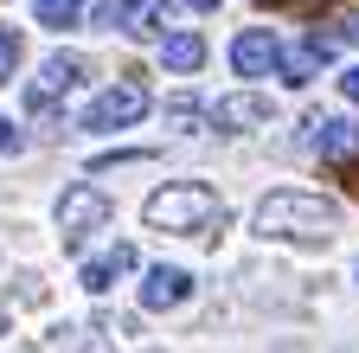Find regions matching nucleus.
Segmentation results:
<instances>
[{"instance_id":"1","label":"nucleus","mask_w":359,"mask_h":353,"mask_svg":"<svg viewBox=\"0 0 359 353\" xmlns=\"http://www.w3.org/2000/svg\"><path fill=\"white\" fill-rule=\"evenodd\" d=\"M340 232V206L334 199H321V193H295V187H283V193H269L263 206H257V238H302V244H327Z\"/></svg>"},{"instance_id":"2","label":"nucleus","mask_w":359,"mask_h":353,"mask_svg":"<svg viewBox=\"0 0 359 353\" xmlns=\"http://www.w3.org/2000/svg\"><path fill=\"white\" fill-rule=\"evenodd\" d=\"M142 218L154 232H212L218 218H224V206H218V193L212 187H199V180H173V187H161V193H148V206H142Z\"/></svg>"},{"instance_id":"3","label":"nucleus","mask_w":359,"mask_h":353,"mask_svg":"<svg viewBox=\"0 0 359 353\" xmlns=\"http://www.w3.org/2000/svg\"><path fill=\"white\" fill-rule=\"evenodd\" d=\"M142 116H148V91H142V84H109L103 97H90L83 128L103 135V128H128V122H142Z\"/></svg>"},{"instance_id":"4","label":"nucleus","mask_w":359,"mask_h":353,"mask_svg":"<svg viewBox=\"0 0 359 353\" xmlns=\"http://www.w3.org/2000/svg\"><path fill=\"white\" fill-rule=\"evenodd\" d=\"M103 225H109V199L97 187H71L58 199V232H65V244H83L90 232H103Z\"/></svg>"},{"instance_id":"5","label":"nucleus","mask_w":359,"mask_h":353,"mask_svg":"<svg viewBox=\"0 0 359 353\" xmlns=\"http://www.w3.org/2000/svg\"><path fill=\"white\" fill-rule=\"evenodd\" d=\"M71 84H83V58H71V52L45 58V65H39V84L26 91V109H32V116H52V97L71 91Z\"/></svg>"},{"instance_id":"6","label":"nucleus","mask_w":359,"mask_h":353,"mask_svg":"<svg viewBox=\"0 0 359 353\" xmlns=\"http://www.w3.org/2000/svg\"><path fill=\"white\" fill-rule=\"evenodd\" d=\"M308 148L314 154H327V161H359V122L346 116H308Z\"/></svg>"},{"instance_id":"7","label":"nucleus","mask_w":359,"mask_h":353,"mask_svg":"<svg viewBox=\"0 0 359 353\" xmlns=\"http://www.w3.org/2000/svg\"><path fill=\"white\" fill-rule=\"evenodd\" d=\"M231 71L238 77H269V71H276V32H263V26L238 32L231 39Z\"/></svg>"},{"instance_id":"8","label":"nucleus","mask_w":359,"mask_h":353,"mask_svg":"<svg viewBox=\"0 0 359 353\" xmlns=\"http://www.w3.org/2000/svg\"><path fill=\"white\" fill-rule=\"evenodd\" d=\"M187 295H193V277L173 270V263H154V270L142 277V308H154V315H161V308H180Z\"/></svg>"},{"instance_id":"9","label":"nucleus","mask_w":359,"mask_h":353,"mask_svg":"<svg viewBox=\"0 0 359 353\" xmlns=\"http://www.w3.org/2000/svg\"><path fill=\"white\" fill-rule=\"evenodd\" d=\"M128 270H135V244H109L103 257H83L77 283H83L90 295H103V289H116V277H128Z\"/></svg>"},{"instance_id":"10","label":"nucleus","mask_w":359,"mask_h":353,"mask_svg":"<svg viewBox=\"0 0 359 353\" xmlns=\"http://www.w3.org/2000/svg\"><path fill=\"white\" fill-rule=\"evenodd\" d=\"M212 122L218 128H250V122H269V97H257V91H238V97H218L212 103Z\"/></svg>"},{"instance_id":"11","label":"nucleus","mask_w":359,"mask_h":353,"mask_svg":"<svg viewBox=\"0 0 359 353\" xmlns=\"http://www.w3.org/2000/svg\"><path fill=\"white\" fill-rule=\"evenodd\" d=\"M321 58H327V52L314 46V39H308V46H289V52L276 46V71H283V84H289V91H302V84L321 71Z\"/></svg>"},{"instance_id":"12","label":"nucleus","mask_w":359,"mask_h":353,"mask_svg":"<svg viewBox=\"0 0 359 353\" xmlns=\"http://www.w3.org/2000/svg\"><path fill=\"white\" fill-rule=\"evenodd\" d=\"M161 65L180 71V77H193V71L205 65V39H199V32H173V39H161Z\"/></svg>"},{"instance_id":"13","label":"nucleus","mask_w":359,"mask_h":353,"mask_svg":"<svg viewBox=\"0 0 359 353\" xmlns=\"http://www.w3.org/2000/svg\"><path fill=\"white\" fill-rule=\"evenodd\" d=\"M32 13H39V26H52V32H65V26H77V13H83V0H32Z\"/></svg>"},{"instance_id":"14","label":"nucleus","mask_w":359,"mask_h":353,"mask_svg":"<svg viewBox=\"0 0 359 353\" xmlns=\"http://www.w3.org/2000/svg\"><path fill=\"white\" fill-rule=\"evenodd\" d=\"M135 13H142V7H128V0H103V7L90 13V20H97V26H109V32H116V26L128 32V26H135Z\"/></svg>"},{"instance_id":"15","label":"nucleus","mask_w":359,"mask_h":353,"mask_svg":"<svg viewBox=\"0 0 359 353\" xmlns=\"http://www.w3.org/2000/svg\"><path fill=\"white\" fill-rule=\"evenodd\" d=\"M314 46H321V52H334V46H359V13H346L340 32H314Z\"/></svg>"},{"instance_id":"16","label":"nucleus","mask_w":359,"mask_h":353,"mask_svg":"<svg viewBox=\"0 0 359 353\" xmlns=\"http://www.w3.org/2000/svg\"><path fill=\"white\" fill-rule=\"evenodd\" d=\"M13 65H20V32H13V26H0V84L13 77Z\"/></svg>"},{"instance_id":"17","label":"nucleus","mask_w":359,"mask_h":353,"mask_svg":"<svg viewBox=\"0 0 359 353\" xmlns=\"http://www.w3.org/2000/svg\"><path fill=\"white\" fill-rule=\"evenodd\" d=\"M167 116H173V122H180V128H193V122H199V116H205V109H199V103H193V97H173V103H167Z\"/></svg>"},{"instance_id":"18","label":"nucleus","mask_w":359,"mask_h":353,"mask_svg":"<svg viewBox=\"0 0 359 353\" xmlns=\"http://www.w3.org/2000/svg\"><path fill=\"white\" fill-rule=\"evenodd\" d=\"M340 97H346V103H359V65H346V71H340Z\"/></svg>"},{"instance_id":"19","label":"nucleus","mask_w":359,"mask_h":353,"mask_svg":"<svg viewBox=\"0 0 359 353\" xmlns=\"http://www.w3.org/2000/svg\"><path fill=\"white\" fill-rule=\"evenodd\" d=\"M13 148H20V128H13L7 116H0V154H13Z\"/></svg>"},{"instance_id":"20","label":"nucleus","mask_w":359,"mask_h":353,"mask_svg":"<svg viewBox=\"0 0 359 353\" xmlns=\"http://www.w3.org/2000/svg\"><path fill=\"white\" fill-rule=\"evenodd\" d=\"M180 7H193V13H212V7H218V0H180Z\"/></svg>"},{"instance_id":"21","label":"nucleus","mask_w":359,"mask_h":353,"mask_svg":"<svg viewBox=\"0 0 359 353\" xmlns=\"http://www.w3.org/2000/svg\"><path fill=\"white\" fill-rule=\"evenodd\" d=\"M302 7H314V0H302Z\"/></svg>"}]
</instances>
